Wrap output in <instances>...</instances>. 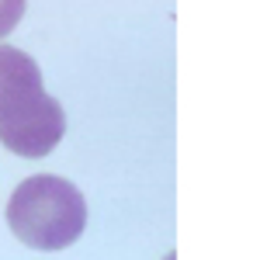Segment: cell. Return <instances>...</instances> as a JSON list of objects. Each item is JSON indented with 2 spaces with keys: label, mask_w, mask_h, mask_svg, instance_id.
<instances>
[{
  "label": "cell",
  "mask_w": 260,
  "mask_h": 260,
  "mask_svg": "<svg viewBox=\"0 0 260 260\" xmlns=\"http://www.w3.org/2000/svg\"><path fill=\"white\" fill-rule=\"evenodd\" d=\"M62 136L66 111L45 94L39 62L14 45H0V142L24 160H42Z\"/></svg>",
  "instance_id": "6da1fadb"
},
{
  "label": "cell",
  "mask_w": 260,
  "mask_h": 260,
  "mask_svg": "<svg viewBox=\"0 0 260 260\" xmlns=\"http://www.w3.org/2000/svg\"><path fill=\"white\" fill-rule=\"evenodd\" d=\"M7 225L31 250H66L83 236L87 201L73 180L56 174H35L11 191Z\"/></svg>",
  "instance_id": "7a4b0ae2"
},
{
  "label": "cell",
  "mask_w": 260,
  "mask_h": 260,
  "mask_svg": "<svg viewBox=\"0 0 260 260\" xmlns=\"http://www.w3.org/2000/svg\"><path fill=\"white\" fill-rule=\"evenodd\" d=\"M24 4L28 0H0V39H7L18 28V21L24 18Z\"/></svg>",
  "instance_id": "3957f363"
}]
</instances>
